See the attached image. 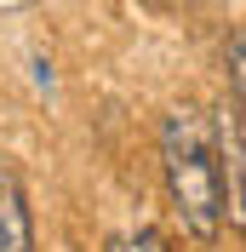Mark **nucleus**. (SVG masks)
<instances>
[{
    "label": "nucleus",
    "mask_w": 246,
    "mask_h": 252,
    "mask_svg": "<svg viewBox=\"0 0 246 252\" xmlns=\"http://www.w3.org/2000/svg\"><path fill=\"white\" fill-rule=\"evenodd\" d=\"M160 172H166L172 218L195 247H212L223 229V160L206 115L172 109L160 121Z\"/></svg>",
    "instance_id": "nucleus-1"
},
{
    "label": "nucleus",
    "mask_w": 246,
    "mask_h": 252,
    "mask_svg": "<svg viewBox=\"0 0 246 252\" xmlns=\"http://www.w3.org/2000/svg\"><path fill=\"white\" fill-rule=\"evenodd\" d=\"M217 160H223V223L246 229V121L235 103L217 109Z\"/></svg>",
    "instance_id": "nucleus-2"
},
{
    "label": "nucleus",
    "mask_w": 246,
    "mask_h": 252,
    "mask_svg": "<svg viewBox=\"0 0 246 252\" xmlns=\"http://www.w3.org/2000/svg\"><path fill=\"white\" fill-rule=\"evenodd\" d=\"M115 252H166V241L154 235V229H132V235L115 241Z\"/></svg>",
    "instance_id": "nucleus-5"
},
{
    "label": "nucleus",
    "mask_w": 246,
    "mask_h": 252,
    "mask_svg": "<svg viewBox=\"0 0 246 252\" xmlns=\"http://www.w3.org/2000/svg\"><path fill=\"white\" fill-rule=\"evenodd\" d=\"M0 252H34V212L12 160H0Z\"/></svg>",
    "instance_id": "nucleus-3"
},
{
    "label": "nucleus",
    "mask_w": 246,
    "mask_h": 252,
    "mask_svg": "<svg viewBox=\"0 0 246 252\" xmlns=\"http://www.w3.org/2000/svg\"><path fill=\"white\" fill-rule=\"evenodd\" d=\"M229 103L241 109V121H246V29L229 40Z\"/></svg>",
    "instance_id": "nucleus-4"
}]
</instances>
